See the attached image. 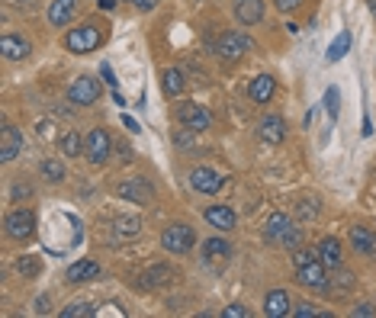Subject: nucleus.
<instances>
[{
	"label": "nucleus",
	"instance_id": "nucleus-15",
	"mask_svg": "<svg viewBox=\"0 0 376 318\" xmlns=\"http://www.w3.org/2000/svg\"><path fill=\"white\" fill-rule=\"evenodd\" d=\"M29 39H23V35H13V33H7L4 39H0V52H4V58L7 62H23V58L29 55Z\"/></svg>",
	"mask_w": 376,
	"mask_h": 318
},
{
	"label": "nucleus",
	"instance_id": "nucleus-18",
	"mask_svg": "<svg viewBox=\"0 0 376 318\" xmlns=\"http://www.w3.org/2000/svg\"><path fill=\"white\" fill-rule=\"evenodd\" d=\"M264 312H267V318H283V315H290V293L286 290H270L264 296Z\"/></svg>",
	"mask_w": 376,
	"mask_h": 318
},
{
	"label": "nucleus",
	"instance_id": "nucleus-23",
	"mask_svg": "<svg viewBox=\"0 0 376 318\" xmlns=\"http://www.w3.org/2000/svg\"><path fill=\"white\" fill-rule=\"evenodd\" d=\"M203 257H206V261H225V257H232V244L225 242V238H209V242L203 244Z\"/></svg>",
	"mask_w": 376,
	"mask_h": 318
},
{
	"label": "nucleus",
	"instance_id": "nucleus-31",
	"mask_svg": "<svg viewBox=\"0 0 376 318\" xmlns=\"http://www.w3.org/2000/svg\"><path fill=\"white\" fill-rule=\"evenodd\" d=\"M325 110L331 119H338V110H341V90L338 87H328L325 90Z\"/></svg>",
	"mask_w": 376,
	"mask_h": 318
},
{
	"label": "nucleus",
	"instance_id": "nucleus-2",
	"mask_svg": "<svg viewBox=\"0 0 376 318\" xmlns=\"http://www.w3.org/2000/svg\"><path fill=\"white\" fill-rule=\"evenodd\" d=\"M100 42H103V33H100V26H93V23L77 26L64 35V45H68V52H74V55H87V52L100 49Z\"/></svg>",
	"mask_w": 376,
	"mask_h": 318
},
{
	"label": "nucleus",
	"instance_id": "nucleus-38",
	"mask_svg": "<svg viewBox=\"0 0 376 318\" xmlns=\"http://www.w3.org/2000/svg\"><path fill=\"white\" fill-rule=\"evenodd\" d=\"M132 4H135L139 10H145V13H148V10H154V7H158V0H132Z\"/></svg>",
	"mask_w": 376,
	"mask_h": 318
},
{
	"label": "nucleus",
	"instance_id": "nucleus-9",
	"mask_svg": "<svg viewBox=\"0 0 376 318\" xmlns=\"http://www.w3.org/2000/svg\"><path fill=\"white\" fill-rule=\"evenodd\" d=\"M296 280H300L302 286H309V290H325V261L321 257H315V261L302 263V267H296Z\"/></svg>",
	"mask_w": 376,
	"mask_h": 318
},
{
	"label": "nucleus",
	"instance_id": "nucleus-29",
	"mask_svg": "<svg viewBox=\"0 0 376 318\" xmlns=\"http://www.w3.org/2000/svg\"><path fill=\"white\" fill-rule=\"evenodd\" d=\"M39 167H42V174H45V180H52V183H62V180H64V167H62V161L45 158Z\"/></svg>",
	"mask_w": 376,
	"mask_h": 318
},
{
	"label": "nucleus",
	"instance_id": "nucleus-14",
	"mask_svg": "<svg viewBox=\"0 0 376 318\" xmlns=\"http://www.w3.org/2000/svg\"><path fill=\"white\" fill-rule=\"evenodd\" d=\"M258 135L267 142V145H280L286 139V123L283 116H264L258 123Z\"/></svg>",
	"mask_w": 376,
	"mask_h": 318
},
{
	"label": "nucleus",
	"instance_id": "nucleus-44",
	"mask_svg": "<svg viewBox=\"0 0 376 318\" xmlns=\"http://www.w3.org/2000/svg\"><path fill=\"white\" fill-rule=\"evenodd\" d=\"M97 4H100L103 10H113V7H116V0H97Z\"/></svg>",
	"mask_w": 376,
	"mask_h": 318
},
{
	"label": "nucleus",
	"instance_id": "nucleus-12",
	"mask_svg": "<svg viewBox=\"0 0 376 318\" xmlns=\"http://www.w3.org/2000/svg\"><path fill=\"white\" fill-rule=\"evenodd\" d=\"M20 152H23V132L16 125L4 123V129H0V158L13 161Z\"/></svg>",
	"mask_w": 376,
	"mask_h": 318
},
{
	"label": "nucleus",
	"instance_id": "nucleus-35",
	"mask_svg": "<svg viewBox=\"0 0 376 318\" xmlns=\"http://www.w3.org/2000/svg\"><path fill=\"white\" fill-rule=\"evenodd\" d=\"M302 0H273V7L280 10V13H292V10H300Z\"/></svg>",
	"mask_w": 376,
	"mask_h": 318
},
{
	"label": "nucleus",
	"instance_id": "nucleus-7",
	"mask_svg": "<svg viewBox=\"0 0 376 318\" xmlns=\"http://www.w3.org/2000/svg\"><path fill=\"white\" fill-rule=\"evenodd\" d=\"M68 100L71 103H77V106H91V103H97L100 100V84L93 81V77H77L74 84L68 87Z\"/></svg>",
	"mask_w": 376,
	"mask_h": 318
},
{
	"label": "nucleus",
	"instance_id": "nucleus-13",
	"mask_svg": "<svg viewBox=\"0 0 376 318\" xmlns=\"http://www.w3.org/2000/svg\"><path fill=\"white\" fill-rule=\"evenodd\" d=\"M273 93H277V81H273V74H258L248 84V97L254 100V103H270Z\"/></svg>",
	"mask_w": 376,
	"mask_h": 318
},
{
	"label": "nucleus",
	"instance_id": "nucleus-22",
	"mask_svg": "<svg viewBox=\"0 0 376 318\" xmlns=\"http://www.w3.org/2000/svg\"><path fill=\"white\" fill-rule=\"evenodd\" d=\"M319 257L325 261V267H341V242L338 238H321Z\"/></svg>",
	"mask_w": 376,
	"mask_h": 318
},
{
	"label": "nucleus",
	"instance_id": "nucleus-32",
	"mask_svg": "<svg viewBox=\"0 0 376 318\" xmlns=\"http://www.w3.org/2000/svg\"><path fill=\"white\" fill-rule=\"evenodd\" d=\"M84 315H97V309L91 302H74L62 312V318H84Z\"/></svg>",
	"mask_w": 376,
	"mask_h": 318
},
{
	"label": "nucleus",
	"instance_id": "nucleus-28",
	"mask_svg": "<svg viewBox=\"0 0 376 318\" xmlns=\"http://www.w3.org/2000/svg\"><path fill=\"white\" fill-rule=\"evenodd\" d=\"M161 84H164L167 97H181V93H183V74L177 68H167L164 74H161Z\"/></svg>",
	"mask_w": 376,
	"mask_h": 318
},
{
	"label": "nucleus",
	"instance_id": "nucleus-8",
	"mask_svg": "<svg viewBox=\"0 0 376 318\" xmlns=\"http://www.w3.org/2000/svg\"><path fill=\"white\" fill-rule=\"evenodd\" d=\"M110 148H113V139L106 129H93L91 135H87V161L91 164H106V158H110Z\"/></svg>",
	"mask_w": 376,
	"mask_h": 318
},
{
	"label": "nucleus",
	"instance_id": "nucleus-37",
	"mask_svg": "<svg viewBox=\"0 0 376 318\" xmlns=\"http://www.w3.org/2000/svg\"><path fill=\"white\" fill-rule=\"evenodd\" d=\"M222 315L225 318H248V309H244V305H229Z\"/></svg>",
	"mask_w": 376,
	"mask_h": 318
},
{
	"label": "nucleus",
	"instance_id": "nucleus-27",
	"mask_svg": "<svg viewBox=\"0 0 376 318\" xmlns=\"http://www.w3.org/2000/svg\"><path fill=\"white\" fill-rule=\"evenodd\" d=\"M348 52H351V33H338V39H334L325 52V62H341Z\"/></svg>",
	"mask_w": 376,
	"mask_h": 318
},
{
	"label": "nucleus",
	"instance_id": "nucleus-19",
	"mask_svg": "<svg viewBox=\"0 0 376 318\" xmlns=\"http://www.w3.org/2000/svg\"><path fill=\"white\" fill-rule=\"evenodd\" d=\"M351 244H354L357 254L376 257V232L363 229V225H354V229H351Z\"/></svg>",
	"mask_w": 376,
	"mask_h": 318
},
{
	"label": "nucleus",
	"instance_id": "nucleus-17",
	"mask_svg": "<svg viewBox=\"0 0 376 318\" xmlns=\"http://www.w3.org/2000/svg\"><path fill=\"white\" fill-rule=\"evenodd\" d=\"M235 16L244 26H254V23L264 20V0H235Z\"/></svg>",
	"mask_w": 376,
	"mask_h": 318
},
{
	"label": "nucleus",
	"instance_id": "nucleus-34",
	"mask_svg": "<svg viewBox=\"0 0 376 318\" xmlns=\"http://www.w3.org/2000/svg\"><path fill=\"white\" fill-rule=\"evenodd\" d=\"M296 215H300V219H315V215H319V206H315V200H300V206H296Z\"/></svg>",
	"mask_w": 376,
	"mask_h": 318
},
{
	"label": "nucleus",
	"instance_id": "nucleus-1",
	"mask_svg": "<svg viewBox=\"0 0 376 318\" xmlns=\"http://www.w3.org/2000/svg\"><path fill=\"white\" fill-rule=\"evenodd\" d=\"M264 235L270 244H283V248H296V244L302 242V229L286 212H273L270 219H267Z\"/></svg>",
	"mask_w": 376,
	"mask_h": 318
},
{
	"label": "nucleus",
	"instance_id": "nucleus-42",
	"mask_svg": "<svg viewBox=\"0 0 376 318\" xmlns=\"http://www.w3.org/2000/svg\"><path fill=\"white\" fill-rule=\"evenodd\" d=\"M354 315H373V309H370V305H357Z\"/></svg>",
	"mask_w": 376,
	"mask_h": 318
},
{
	"label": "nucleus",
	"instance_id": "nucleus-3",
	"mask_svg": "<svg viewBox=\"0 0 376 318\" xmlns=\"http://www.w3.org/2000/svg\"><path fill=\"white\" fill-rule=\"evenodd\" d=\"M116 193L123 196L125 203H135V206H148L154 200V187L148 177H129L125 183H119Z\"/></svg>",
	"mask_w": 376,
	"mask_h": 318
},
{
	"label": "nucleus",
	"instance_id": "nucleus-41",
	"mask_svg": "<svg viewBox=\"0 0 376 318\" xmlns=\"http://www.w3.org/2000/svg\"><path fill=\"white\" fill-rule=\"evenodd\" d=\"M52 132H55V129H52V123H39V135H42V139H45V135H52Z\"/></svg>",
	"mask_w": 376,
	"mask_h": 318
},
{
	"label": "nucleus",
	"instance_id": "nucleus-40",
	"mask_svg": "<svg viewBox=\"0 0 376 318\" xmlns=\"http://www.w3.org/2000/svg\"><path fill=\"white\" fill-rule=\"evenodd\" d=\"M119 158H123V161H132V148H129V145H119Z\"/></svg>",
	"mask_w": 376,
	"mask_h": 318
},
{
	"label": "nucleus",
	"instance_id": "nucleus-25",
	"mask_svg": "<svg viewBox=\"0 0 376 318\" xmlns=\"http://www.w3.org/2000/svg\"><path fill=\"white\" fill-rule=\"evenodd\" d=\"M142 280H145V286H164L167 280H174V270L167 267V263H154V267H148L142 273Z\"/></svg>",
	"mask_w": 376,
	"mask_h": 318
},
{
	"label": "nucleus",
	"instance_id": "nucleus-33",
	"mask_svg": "<svg viewBox=\"0 0 376 318\" xmlns=\"http://www.w3.org/2000/svg\"><path fill=\"white\" fill-rule=\"evenodd\" d=\"M315 257H319V251H309V248H296V251H292V267H302V263L315 261Z\"/></svg>",
	"mask_w": 376,
	"mask_h": 318
},
{
	"label": "nucleus",
	"instance_id": "nucleus-20",
	"mask_svg": "<svg viewBox=\"0 0 376 318\" xmlns=\"http://www.w3.org/2000/svg\"><path fill=\"white\" fill-rule=\"evenodd\" d=\"M74 10H77V0H52L49 7V23L52 26H68L71 20H74Z\"/></svg>",
	"mask_w": 376,
	"mask_h": 318
},
{
	"label": "nucleus",
	"instance_id": "nucleus-11",
	"mask_svg": "<svg viewBox=\"0 0 376 318\" xmlns=\"http://www.w3.org/2000/svg\"><path fill=\"white\" fill-rule=\"evenodd\" d=\"M177 119H181L183 129H193V132H203V129H209V125H212V116H209L203 106H196V103H181Z\"/></svg>",
	"mask_w": 376,
	"mask_h": 318
},
{
	"label": "nucleus",
	"instance_id": "nucleus-30",
	"mask_svg": "<svg viewBox=\"0 0 376 318\" xmlns=\"http://www.w3.org/2000/svg\"><path fill=\"white\" fill-rule=\"evenodd\" d=\"M16 270H20V273H23V277H26V280H33V277H39V270H42V263H39V261H35V257H33V254H23V257H20V261H16Z\"/></svg>",
	"mask_w": 376,
	"mask_h": 318
},
{
	"label": "nucleus",
	"instance_id": "nucleus-16",
	"mask_svg": "<svg viewBox=\"0 0 376 318\" xmlns=\"http://www.w3.org/2000/svg\"><path fill=\"white\" fill-rule=\"evenodd\" d=\"M64 277H68V283H91V280H100V263L97 261H74Z\"/></svg>",
	"mask_w": 376,
	"mask_h": 318
},
{
	"label": "nucleus",
	"instance_id": "nucleus-39",
	"mask_svg": "<svg viewBox=\"0 0 376 318\" xmlns=\"http://www.w3.org/2000/svg\"><path fill=\"white\" fill-rule=\"evenodd\" d=\"M49 296H39V299H35V312H49Z\"/></svg>",
	"mask_w": 376,
	"mask_h": 318
},
{
	"label": "nucleus",
	"instance_id": "nucleus-10",
	"mask_svg": "<svg viewBox=\"0 0 376 318\" xmlns=\"http://www.w3.org/2000/svg\"><path fill=\"white\" fill-rule=\"evenodd\" d=\"M190 183H193L196 193L212 196V193H219V190L225 187V177H219L212 167H196V171L190 174Z\"/></svg>",
	"mask_w": 376,
	"mask_h": 318
},
{
	"label": "nucleus",
	"instance_id": "nucleus-45",
	"mask_svg": "<svg viewBox=\"0 0 376 318\" xmlns=\"http://www.w3.org/2000/svg\"><path fill=\"white\" fill-rule=\"evenodd\" d=\"M367 4H370V13L376 16V0H367Z\"/></svg>",
	"mask_w": 376,
	"mask_h": 318
},
{
	"label": "nucleus",
	"instance_id": "nucleus-43",
	"mask_svg": "<svg viewBox=\"0 0 376 318\" xmlns=\"http://www.w3.org/2000/svg\"><path fill=\"white\" fill-rule=\"evenodd\" d=\"M123 125H129L132 132H139V123H135V119H125V116H123Z\"/></svg>",
	"mask_w": 376,
	"mask_h": 318
},
{
	"label": "nucleus",
	"instance_id": "nucleus-4",
	"mask_svg": "<svg viewBox=\"0 0 376 318\" xmlns=\"http://www.w3.org/2000/svg\"><path fill=\"white\" fill-rule=\"evenodd\" d=\"M4 229H7V235L16 238V242H29V238L35 235V215L29 212V209H13V212L4 219Z\"/></svg>",
	"mask_w": 376,
	"mask_h": 318
},
{
	"label": "nucleus",
	"instance_id": "nucleus-36",
	"mask_svg": "<svg viewBox=\"0 0 376 318\" xmlns=\"http://www.w3.org/2000/svg\"><path fill=\"white\" fill-rule=\"evenodd\" d=\"M290 315H296V318H312V315H315V309H312V302H300L296 309L290 312Z\"/></svg>",
	"mask_w": 376,
	"mask_h": 318
},
{
	"label": "nucleus",
	"instance_id": "nucleus-6",
	"mask_svg": "<svg viewBox=\"0 0 376 318\" xmlns=\"http://www.w3.org/2000/svg\"><path fill=\"white\" fill-rule=\"evenodd\" d=\"M248 49H251V39H248V35H241V33H222V35H219V42H216V52H219L222 62H238Z\"/></svg>",
	"mask_w": 376,
	"mask_h": 318
},
{
	"label": "nucleus",
	"instance_id": "nucleus-24",
	"mask_svg": "<svg viewBox=\"0 0 376 318\" xmlns=\"http://www.w3.org/2000/svg\"><path fill=\"white\" fill-rule=\"evenodd\" d=\"M142 229V222L139 219H116L113 222V242H125V238H135Z\"/></svg>",
	"mask_w": 376,
	"mask_h": 318
},
{
	"label": "nucleus",
	"instance_id": "nucleus-26",
	"mask_svg": "<svg viewBox=\"0 0 376 318\" xmlns=\"http://www.w3.org/2000/svg\"><path fill=\"white\" fill-rule=\"evenodd\" d=\"M58 148H62L64 158H77L81 152H87V145H84V139L77 135V132H64L62 142H58Z\"/></svg>",
	"mask_w": 376,
	"mask_h": 318
},
{
	"label": "nucleus",
	"instance_id": "nucleus-5",
	"mask_svg": "<svg viewBox=\"0 0 376 318\" xmlns=\"http://www.w3.org/2000/svg\"><path fill=\"white\" fill-rule=\"evenodd\" d=\"M161 244H164V251H171V254H187L190 248L196 244V235L190 225H171V229H164V235H161Z\"/></svg>",
	"mask_w": 376,
	"mask_h": 318
},
{
	"label": "nucleus",
	"instance_id": "nucleus-21",
	"mask_svg": "<svg viewBox=\"0 0 376 318\" xmlns=\"http://www.w3.org/2000/svg\"><path fill=\"white\" fill-rule=\"evenodd\" d=\"M206 222L212 225V229H219V232H229V229H235L238 215L232 212L229 206H209L206 209Z\"/></svg>",
	"mask_w": 376,
	"mask_h": 318
}]
</instances>
